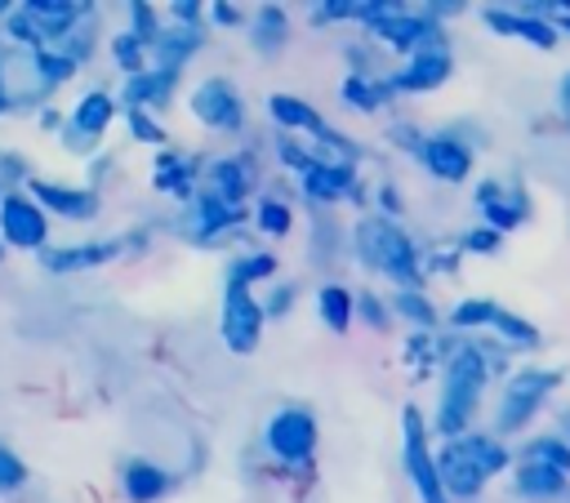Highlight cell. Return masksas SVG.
<instances>
[{
  "label": "cell",
  "mask_w": 570,
  "mask_h": 503,
  "mask_svg": "<svg viewBox=\"0 0 570 503\" xmlns=\"http://www.w3.org/2000/svg\"><path fill=\"white\" fill-rule=\"evenodd\" d=\"M490 383V365L476 347L472 334H445V356H441V396L432 410V432L436 436H463L472 432V418L481 410Z\"/></svg>",
  "instance_id": "obj_1"
},
{
  "label": "cell",
  "mask_w": 570,
  "mask_h": 503,
  "mask_svg": "<svg viewBox=\"0 0 570 503\" xmlns=\"http://www.w3.org/2000/svg\"><path fill=\"white\" fill-rule=\"evenodd\" d=\"M352 258L392 280L396 289H423V263H419V245L410 240V231L401 223H387L379 214H365L352 223Z\"/></svg>",
  "instance_id": "obj_2"
},
{
  "label": "cell",
  "mask_w": 570,
  "mask_h": 503,
  "mask_svg": "<svg viewBox=\"0 0 570 503\" xmlns=\"http://www.w3.org/2000/svg\"><path fill=\"white\" fill-rule=\"evenodd\" d=\"M557 383H561V374L548 369V365H525V369L508 374V383H503V392H499V405H494V427H490V436L503 441V436L530 427L534 414H539V410L548 405V396L557 392Z\"/></svg>",
  "instance_id": "obj_3"
},
{
  "label": "cell",
  "mask_w": 570,
  "mask_h": 503,
  "mask_svg": "<svg viewBox=\"0 0 570 503\" xmlns=\"http://www.w3.org/2000/svg\"><path fill=\"white\" fill-rule=\"evenodd\" d=\"M401 463H405V476H410L419 503H450L445 490H441V476H436V458H432V441H428V418L414 405L401 410Z\"/></svg>",
  "instance_id": "obj_4"
},
{
  "label": "cell",
  "mask_w": 570,
  "mask_h": 503,
  "mask_svg": "<svg viewBox=\"0 0 570 503\" xmlns=\"http://www.w3.org/2000/svg\"><path fill=\"white\" fill-rule=\"evenodd\" d=\"M316 436H321V432H316V418H312L307 410H298V405L276 410V414L267 418V427H263L267 454L281 458L285 467H307L312 454H316Z\"/></svg>",
  "instance_id": "obj_5"
},
{
  "label": "cell",
  "mask_w": 570,
  "mask_h": 503,
  "mask_svg": "<svg viewBox=\"0 0 570 503\" xmlns=\"http://www.w3.org/2000/svg\"><path fill=\"white\" fill-rule=\"evenodd\" d=\"M370 36H374L383 49L405 53V58H410V53H428V49H450L441 22H436L432 13H414V9H405V4H401L392 18L374 22Z\"/></svg>",
  "instance_id": "obj_6"
},
{
  "label": "cell",
  "mask_w": 570,
  "mask_h": 503,
  "mask_svg": "<svg viewBox=\"0 0 570 503\" xmlns=\"http://www.w3.org/2000/svg\"><path fill=\"white\" fill-rule=\"evenodd\" d=\"M263 303L245 289V285H227L223 289V316H218V334H223V347L236 352V356H249L258 343H263Z\"/></svg>",
  "instance_id": "obj_7"
},
{
  "label": "cell",
  "mask_w": 570,
  "mask_h": 503,
  "mask_svg": "<svg viewBox=\"0 0 570 503\" xmlns=\"http://www.w3.org/2000/svg\"><path fill=\"white\" fill-rule=\"evenodd\" d=\"M187 107H191L196 125L209 129V134H236V129L245 125V102H240V93H236V85H232L227 76L200 80V85L191 89Z\"/></svg>",
  "instance_id": "obj_8"
},
{
  "label": "cell",
  "mask_w": 570,
  "mask_h": 503,
  "mask_svg": "<svg viewBox=\"0 0 570 503\" xmlns=\"http://www.w3.org/2000/svg\"><path fill=\"white\" fill-rule=\"evenodd\" d=\"M298 187H303V200L325 209V205H338V200H365L361 191V178H356V165H343V160H312L303 174H298Z\"/></svg>",
  "instance_id": "obj_9"
},
{
  "label": "cell",
  "mask_w": 570,
  "mask_h": 503,
  "mask_svg": "<svg viewBox=\"0 0 570 503\" xmlns=\"http://www.w3.org/2000/svg\"><path fill=\"white\" fill-rule=\"evenodd\" d=\"M454 71V58L450 49H428V53H410L396 71L383 76V89L387 98H401V93H436Z\"/></svg>",
  "instance_id": "obj_10"
},
{
  "label": "cell",
  "mask_w": 570,
  "mask_h": 503,
  "mask_svg": "<svg viewBox=\"0 0 570 503\" xmlns=\"http://www.w3.org/2000/svg\"><path fill=\"white\" fill-rule=\"evenodd\" d=\"M472 200H476V209H481V227H490V231H517L525 218H530V196L517 187V183H503V178H481L476 183V191H472Z\"/></svg>",
  "instance_id": "obj_11"
},
{
  "label": "cell",
  "mask_w": 570,
  "mask_h": 503,
  "mask_svg": "<svg viewBox=\"0 0 570 503\" xmlns=\"http://www.w3.org/2000/svg\"><path fill=\"white\" fill-rule=\"evenodd\" d=\"M410 156H414L419 169H428L441 183H463L472 174V147L454 134H419Z\"/></svg>",
  "instance_id": "obj_12"
},
{
  "label": "cell",
  "mask_w": 570,
  "mask_h": 503,
  "mask_svg": "<svg viewBox=\"0 0 570 503\" xmlns=\"http://www.w3.org/2000/svg\"><path fill=\"white\" fill-rule=\"evenodd\" d=\"M0 236L13 245V249H40L45 236H49V218L36 200L27 196H4L0 200Z\"/></svg>",
  "instance_id": "obj_13"
},
{
  "label": "cell",
  "mask_w": 570,
  "mask_h": 503,
  "mask_svg": "<svg viewBox=\"0 0 570 503\" xmlns=\"http://www.w3.org/2000/svg\"><path fill=\"white\" fill-rule=\"evenodd\" d=\"M205 191H209L214 200L240 209V205L249 200V191H254V169H249V160H245V156H218V160H209V165H205Z\"/></svg>",
  "instance_id": "obj_14"
},
{
  "label": "cell",
  "mask_w": 570,
  "mask_h": 503,
  "mask_svg": "<svg viewBox=\"0 0 570 503\" xmlns=\"http://www.w3.org/2000/svg\"><path fill=\"white\" fill-rule=\"evenodd\" d=\"M240 223H245V214H240V209H232V205H223V200H214L209 191L191 196V218H187V236H191L196 245H214V240H223L227 231H236Z\"/></svg>",
  "instance_id": "obj_15"
},
{
  "label": "cell",
  "mask_w": 570,
  "mask_h": 503,
  "mask_svg": "<svg viewBox=\"0 0 570 503\" xmlns=\"http://www.w3.org/2000/svg\"><path fill=\"white\" fill-rule=\"evenodd\" d=\"M432 458H436V476H441V490H445L450 503L454 499H476L485 490V476L459 454L454 441H441V450H432Z\"/></svg>",
  "instance_id": "obj_16"
},
{
  "label": "cell",
  "mask_w": 570,
  "mask_h": 503,
  "mask_svg": "<svg viewBox=\"0 0 570 503\" xmlns=\"http://www.w3.org/2000/svg\"><path fill=\"white\" fill-rule=\"evenodd\" d=\"M267 116H272V125L281 129V134H312V138H321L330 125L321 120V111L312 107V102H303V98H294V93H272L267 98Z\"/></svg>",
  "instance_id": "obj_17"
},
{
  "label": "cell",
  "mask_w": 570,
  "mask_h": 503,
  "mask_svg": "<svg viewBox=\"0 0 570 503\" xmlns=\"http://www.w3.org/2000/svg\"><path fill=\"white\" fill-rule=\"evenodd\" d=\"M450 441L459 445V454H463L485 481L512 467V450H508L499 436H490V432H463V436H450Z\"/></svg>",
  "instance_id": "obj_18"
},
{
  "label": "cell",
  "mask_w": 570,
  "mask_h": 503,
  "mask_svg": "<svg viewBox=\"0 0 570 503\" xmlns=\"http://www.w3.org/2000/svg\"><path fill=\"white\" fill-rule=\"evenodd\" d=\"M245 31H249V45H254L263 58H272V53H281L285 40H289V13H285L281 4H258V9L245 18Z\"/></svg>",
  "instance_id": "obj_19"
},
{
  "label": "cell",
  "mask_w": 570,
  "mask_h": 503,
  "mask_svg": "<svg viewBox=\"0 0 570 503\" xmlns=\"http://www.w3.org/2000/svg\"><path fill=\"white\" fill-rule=\"evenodd\" d=\"M200 27H165L156 40H151V53H156V67L160 71H183L196 53H200Z\"/></svg>",
  "instance_id": "obj_20"
},
{
  "label": "cell",
  "mask_w": 570,
  "mask_h": 503,
  "mask_svg": "<svg viewBox=\"0 0 570 503\" xmlns=\"http://www.w3.org/2000/svg\"><path fill=\"white\" fill-rule=\"evenodd\" d=\"M125 254V240H94V245H67V249H45L40 263L49 272H85V267H98L107 258Z\"/></svg>",
  "instance_id": "obj_21"
},
{
  "label": "cell",
  "mask_w": 570,
  "mask_h": 503,
  "mask_svg": "<svg viewBox=\"0 0 570 503\" xmlns=\"http://www.w3.org/2000/svg\"><path fill=\"white\" fill-rule=\"evenodd\" d=\"M338 102L347 107V111H356V116H374L383 102H392L387 98V89H383V76H370V71H347L343 80H338Z\"/></svg>",
  "instance_id": "obj_22"
},
{
  "label": "cell",
  "mask_w": 570,
  "mask_h": 503,
  "mask_svg": "<svg viewBox=\"0 0 570 503\" xmlns=\"http://www.w3.org/2000/svg\"><path fill=\"white\" fill-rule=\"evenodd\" d=\"M512 472V490L521 494V499H561L566 490H570V476H561V472H552V467H543V463H530V458H521L517 467H508Z\"/></svg>",
  "instance_id": "obj_23"
},
{
  "label": "cell",
  "mask_w": 570,
  "mask_h": 503,
  "mask_svg": "<svg viewBox=\"0 0 570 503\" xmlns=\"http://www.w3.org/2000/svg\"><path fill=\"white\" fill-rule=\"evenodd\" d=\"M31 191H36L40 205H49L62 218H94L98 214V196L89 187L76 191V187H62V183H31Z\"/></svg>",
  "instance_id": "obj_24"
},
{
  "label": "cell",
  "mask_w": 570,
  "mask_h": 503,
  "mask_svg": "<svg viewBox=\"0 0 570 503\" xmlns=\"http://www.w3.org/2000/svg\"><path fill=\"white\" fill-rule=\"evenodd\" d=\"M151 183H156V191H165V196L191 200V196H196V160H191V156H178V151H160Z\"/></svg>",
  "instance_id": "obj_25"
},
{
  "label": "cell",
  "mask_w": 570,
  "mask_h": 503,
  "mask_svg": "<svg viewBox=\"0 0 570 503\" xmlns=\"http://www.w3.org/2000/svg\"><path fill=\"white\" fill-rule=\"evenodd\" d=\"M312 303H316V320H321L330 334H347V329H352V289H347V285L321 280L316 294H312Z\"/></svg>",
  "instance_id": "obj_26"
},
{
  "label": "cell",
  "mask_w": 570,
  "mask_h": 503,
  "mask_svg": "<svg viewBox=\"0 0 570 503\" xmlns=\"http://www.w3.org/2000/svg\"><path fill=\"white\" fill-rule=\"evenodd\" d=\"M120 485H125V499L129 503H156L165 490H169V472L147 463V458H129L125 472H120Z\"/></svg>",
  "instance_id": "obj_27"
},
{
  "label": "cell",
  "mask_w": 570,
  "mask_h": 503,
  "mask_svg": "<svg viewBox=\"0 0 570 503\" xmlns=\"http://www.w3.org/2000/svg\"><path fill=\"white\" fill-rule=\"evenodd\" d=\"M22 13L31 18L36 36H40V40H49V36H62L71 22H80L85 4H71V0H27V4H22Z\"/></svg>",
  "instance_id": "obj_28"
},
{
  "label": "cell",
  "mask_w": 570,
  "mask_h": 503,
  "mask_svg": "<svg viewBox=\"0 0 570 503\" xmlns=\"http://www.w3.org/2000/svg\"><path fill=\"white\" fill-rule=\"evenodd\" d=\"M490 338L499 343V347H508V352H530V347H539V325L534 320H525V316H517V312H508V307H494V316H490Z\"/></svg>",
  "instance_id": "obj_29"
},
{
  "label": "cell",
  "mask_w": 570,
  "mask_h": 503,
  "mask_svg": "<svg viewBox=\"0 0 570 503\" xmlns=\"http://www.w3.org/2000/svg\"><path fill=\"white\" fill-rule=\"evenodd\" d=\"M174 71H160V67H151V71H134L129 80H125V107H160L169 93H174Z\"/></svg>",
  "instance_id": "obj_30"
},
{
  "label": "cell",
  "mask_w": 570,
  "mask_h": 503,
  "mask_svg": "<svg viewBox=\"0 0 570 503\" xmlns=\"http://www.w3.org/2000/svg\"><path fill=\"white\" fill-rule=\"evenodd\" d=\"M111 116H116V102H111L102 89H94V93H85V98L76 102V111H71V129H67V134L94 142V138L111 125Z\"/></svg>",
  "instance_id": "obj_31"
},
{
  "label": "cell",
  "mask_w": 570,
  "mask_h": 503,
  "mask_svg": "<svg viewBox=\"0 0 570 503\" xmlns=\"http://www.w3.org/2000/svg\"><path fill=\"white\" fill-rule=\"evenodd\" d=\"M441 356H445V334L441 329H410L405 365H410L414 378H428L432 369H441Z\"/></svg>",
  "instance_id": "obj_32"
},
{
  "label": "cell",
  "mask_w": 570,
  "mask_h": 503,
  "mask_svg": "<svg viewBox=\"0 0 570 503\" xmlns=\"http://www.w3.org/2000/svg\"><path fill=\"white\" fill-rule=\"evenodd\" d=\"M387 312H392V320H405L410 329H436V320H441L436 303L423 289H396L387 298Z\"/></svg>",
  "instance_id": "obj_33"
},
{
  "label": "cell",
  "mask_w": 570,
  "mask_h": 503,
  "mask_svg": "<svg viewBox=\"0 0 570 503\" xmlns=\"http://www.w3.org/2000/svg\"><path fill=\"white\" fill-rule=\"evenodd\" d=\"M276 267H281V258H276L272 249H249V254H236V258L227 263V285H245V289H254L258 280L276 276Z\"/></svg>",
  "instance_id": "obj_34"
},
{
  "label": "cell",
  "mask_w": 570,
  "mask_h": 503,
  "mask_svg": "<svg viewBox=\"0 0 570 503\" xmlns=\"http://www.w3.org/2000/svg\"><path fill=\"white\" fill-rule=\"evenodd\" d=\"M521 458H530V463H543V467H552V472L570 476V441H566L561 432H543V436H530V441L521 445Z\"/></svg>",
  "instance_id": "obj_35"
},
{
  "label": "cell",
  "mask_w": 570,
  "mask_h": 503,
  "mask_svg": "<svg viewBox=\"0 0 570 503\" xmlns=\"http://www.w3.org/2000/svg\"><path fill=\"white\" fill-rule=\"evenodd\" d=\"M494 307H499L494 298H459V303L445 312V325H450V334H476V329L490 325Z\"/></svg>",
  "instance_id": "obj_36"
},
{
  "label": "cell",
  "mask_w": 570,
  "mask_h": 503,
  "mask_svg": "<svg viewBox=\"0 0 570 503\" xmlns=\"http://www.w3.org/2000/svg\"><path fill=\"white\" fill-rule=\"evenodd\" d=\"M254 227H258L263 236L281 240V236H289V231H294V209H289L281 196H263V200L254 205Z\"/></svg>",
  "instance_id": "obj_37"
},
{
  "label": "cell",
  "mask_w": 570,
  "mask_h": 503,
  "mask_svg": "<svg viewBox=\"0 0 570 503\" xmlns=\"http://www.w3.org/2000/svg\"><path fill=\"white\" fill-rule=\"evenodd\" d=\"M352 320H361V325L374 329V334H387V329H392L387 298L374 294V289H352Z\"/></svg>",
  "instance_id": "obj_38"
},
{
  "label": "cell",
  "mask_w": 570,
  "mask_h": 503,
  "mask_svg": "<svg viewBox=\"0 0 570 503\" xmlns=\"http://www.w3.org/2000/svg\"><path fill=\"white\" fill-rule=\"evenodd\" d=\"M508 9H512V31H508V36H517V40H525V45H534V49H557V27H552L548 18L521 13L517 4H508Z\"/></svg>",
  "instance_id": "obj_39"
},
{
  "label": "cell",
  "mask_w": 570,
  "mask_h": 503,
  "mask_svg": "<svg viewBox=\"0 0 570 503\" xmlns=\"http://www.w3.org/2000/svg\"><path fill=\"white\" fill-rule=\"evenodd\" d=\"M36 71H40L45 85H62V80H71L76 62L62 49H36Z\"/></svg>",
  "instance_id": "obj_40"
},
{
  "label": "cell",
  "mask_w": 570,
  "mask_h": 503,
  "mask_svg": "<svg viewBox=\"0 0 570 503\" xmlns=\"http://www.w3.org/2000/svg\"><path fill=\"white\" fill-rule=\"evenodd\" d=\"M276 160L285 165V169H294V174H303L312 160H316V151L307 147V142H298V138H289V134H281L276 138Z\"/></svg>",
  "instance_id": "obj_41"
},
{
  "label": "cell",
  "mask_w": 570,
  "mask_h": 503,
  "mask_svg": "<svg viewBox=\"0 0 570 503\" xmlns=\"http://www.w3.org/2000/svg\"><path fill=\"white\" fill-rule=\"evenodd\" d=\"M142 53H147V45L142 40H134L129 31H120L116 40H111V58L134 76V71H142Z\"/></svg>",
  "instance_id": "obj_42"
},
{
  "label": "cell",
  "mask_w": 570,
  "mask_h": 503,
  "mask_svg": "<svg viewBox=\"0 0 570 503\" xmlns=\"http://www.w3.org/2000/svg\"><path fill=\"white\" fill-rule=\"evenodd\" d=\"M454 245H459V254H481V258H485V254H499L503 236L490 231V227H472V231H463Z\"/></svg>",
  "instance_id": "obj_43"
},
{
  "label": "cell",
  "mask_w": 570,
  "mask_h": 503,
  "mask_svg": "<svg viewBox=\"0 0 570 503\" xmlns=\"http://www.w3.org/2000/svg\"><path fill=\"white\" fill-rule=\"evenodd\" d=\"M129 36H134V40H142V45L151 49V40L160 36V22H156L151 4H129Z\"/></svg>",
  "instance_id": "obj_44"
},
{
  "label": "cell",
  "mask_w": 570,
  "mask_h": 503,
  "mask_svg": "<svg viewBox=\"0 0 570 503\" xmlns=\"http://www.w3.org/2000/svg\"><path fill=\"white\" fill-rule=\"evenodd\" d=\"M125 125H129V134H134L138 142H156V147L165 142V129H160L142 107H125Z\"/></svg>",
  "instance_id": "obj_45"
},
{
  "label": "cell",
  "mask_w": 570,
  "mask_h": 503,
  "mask_svg": "<svg viewBox=\"0 0 570 503\" xmlns=\"http://www.w3.org/2000/svg\"><path fill=\"white\" fill-rule=\"evenodd\" d=\"M307 18H312V27H330V22H352V0H316Z\"/></svg>",
  "instance_id": "obj_46"
},
{
  "label": "cell",
  "mask_w": 570,
  "mask_h": 503,
  "mask_svg": "<svg viewBox=\"0 0 570 503\" xmlns=\"http://www.w3.org/2000/svg\"><path fill=\"white\" fill-rule=\"evenodd\" d=\"M294 298H298V285H294V280H285V285H276V289H272V298L263 303V316H267V320H276V316H285V312L294 307Z\"/></svg>",
  "instance_id": "obj_47"
},
{
  "label": "cell",
  "mask_w": 570,
  "mask_h": 503,
  "mask_svg": "<svg viewBox=\"0 0 570 503\" xmlns=\"http://www.w3.org/2000/svg\"><path fill=\"white\" fill-rule=\"evenodd\" d=\"M374 205H379V218H387V223H396L401 218V191L392 187V183H379V191H374Z\"/></svg>",
  "instance_id": "obj_48"
},
{
  "label": "cell",
  "mask_w": 570,
  "mask_h": 503,
  "mask_svg": "<svg viewBox=\"0 0 570 503\" xmlns=\"http://www.w3.org/2000/svg\"><path fill=\"white\" fill-rule=\"evenodd\" d=\"M22 476H27L22 458H18V454H9V450H0V490H13V485H22Z\"/></svg>",
  "instance_id": "obj_49"
},
{
  "label": "cell",
  "mask_w": 570,
  "mask_h": 503,
  "mask_svg": "<svg viewBox=\"0 0 570 503\" xmlns=\"http://www.w3.org/2000/svg\"><path fill=\"white\" fill-rule=\"evenodd\" d=\"M200 9H205V4H196V0H174V4H169L174 27H200Z\"/></svg>",
  "instance_id": "obj_50"
},
{
  "label": "cell",
  "mask_w": 570,
  "mask_h": 503,
  "mask_svg": "<svg viewBox=\"0 0 570 503\" xmlns=\"http://www.w3.org/2000/svg\"><path fill=\"white\" fill-rule=\"evenodd\" d=\"M205 9H209V22H214V27H240V22H245V13H240L236 4H227V0L205 4Z\"/></svg>",
  "instance_id": "obj_51"
},
{
  "label": "cell",
  "mask_w": 570,
  "mask_h": 503,
  "mask_svg": "<svg viewBox=\"0 0 570 503\" xmlns=\"http://www.w3.org/2000/svg\"><path fill=\"white\" fill-rule=\"evenodd\" d=\"M557 111L570 125V71H561V80H557Z\"/></svg>",
  "instance_id": "obj_52"
}]
</instances>
